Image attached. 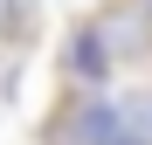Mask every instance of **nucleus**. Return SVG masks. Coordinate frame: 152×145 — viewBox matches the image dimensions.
Masks as SVG:
<instances>
[{
	"mask_svg": "<svg viewBox=\"0 0 152 145\" xmlns=\"http://www.w3.org/2000/svg\"><path fill=\"white\" fill-rule=\"evenodd\" d=\"M90 28L104 35L111 62H138V55H152V0H111Z\"/></svg>",
	"mask_w": 152,
	"mask_h": 145,
	"instance_id": "obj_2",
	"label": "nucleus"
},
{
	"mask_svg": "<svg viewBox=\"0 0 152 145\" xmlns=\"http://www.w3.org/2000/svg\"><path fill=\"white\" fill-rule=\"evenodd\" d=\"M35 21H42V0H0V42L7 48H28Z\"/></svg>",
	"mask_w": 152,
	"mask_h": 145,
	"instance_id": "obj_4",
	"label": "nucleus"
},
{
	"mask_svg": "<svg viewBox=\"0 0 152 145\" xmlns=\"http://www.w3.org/2000/svg\"><path fill=\"white\" fill-rule=\"evenodd\" d=\"M111 104H118V117H124V131L152 138V83H145V90H124V97H111Z\"/></svg>",
	"mask_w": 152,
	"mask_h": 145,
	"instance_id": "obj_5",
	"label": "nucleus"
},
{
	"mask_svg": "<svg viewBox=\"0 0 152 145\" xmlns=\"http://www.w3.org/2000/svg\"><path fill=\"white\" fill-rule=\"evenodd\" d=\"M111 48H104V35H97L90 28V21H83V28H76L69 42H62V76L76 83V90H104V76H111Z\"/></svg>",
	"mask_w": 152,
	"mask_h": 145,
	"instance_id": "obj_3",
	"label": "nucleus"
},
{
	"mask_svg": "<svg viewBox=\"0 0 152 145\" xmlns=\"http://www.w3.org/2000/svg\"><path fill=\"white\" fill-rule=\"evenodd\" d=\"M42 145H118V104L97 90H69L48 117Z\"/></svg>",
	"mask_w": 152,
	"mask_h": 145,
	"instance_id": "obj_1",
	"label": "nucleus"
}]
</instances>
